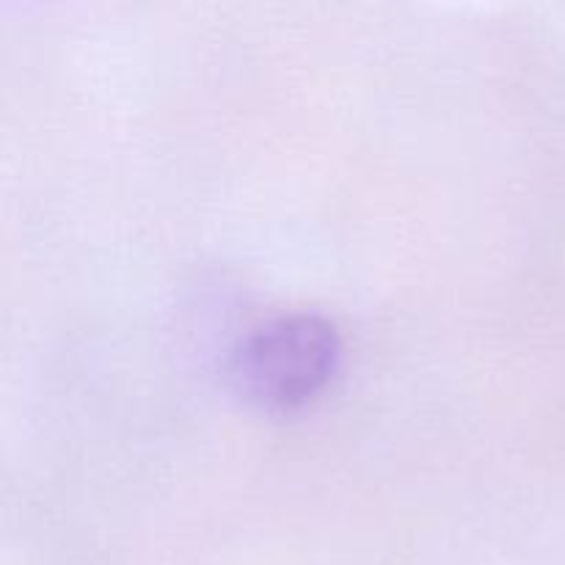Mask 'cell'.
I'll list each match as a JSON object with an SVG mask.
<instances>
[{"label": "cell", "instance_id": "6da1fadb", "mask_svg": "<svg viewBox=\"0 0 565 565\" xmlns=\"http://www.w3.org/2000/svg\"><path fill=\"white\" fill-rule=\"evenodd\" d=\"M342 353L340 331L326 315H276L232 348V390L263 412H298L340 375Z\"/></svg>", "mask_w": 565, "mask_h": 565}]
</instances>
